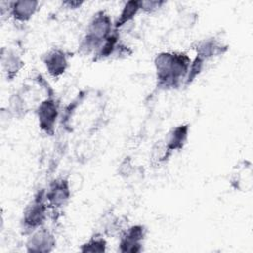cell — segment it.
<instances>
[{
	"mask_svg": "<svg viewBox=\"0 0 253 253\" xmlns=\"http://www.w3.org/2000/svg\"><path fill=\"white\" fill-rule=\"evenodd\" d=\"M110 31V20L107 16L96 17L90 25L89 33L87 35V43L89 45L96 44L101 40L105 39Z\"/></svg>",
	"mask_w": 253,
	"mask_h": 253,
	"instance_id": "cell-1",
	"label": "cell"
},
{
	"mask_svg": "<svg viewBox=\"0 0 253 253\" xmlns=\"http://www.w3.org/2000/svg\"><path fill=\"white\" fill-rule=\"evenodd\" d=\"M56 115L57 110L54 103L52 101L43 102L39 108V119L42 128L49 132L53 127Z\"/></svg>",
	"mask_w": 253,
	"mask_h": 253,
	"instance_id": "cell-2",
	"label": "cell"
},
{
	"mask_svg": "<svg viewBox=\"0 0 253 253\" xmlns=\"http://www.w3.org/2000/svg\"><path fill=\"white\" fill-rule=\"evenodd\" d=\"M46 67L52 75L61 74L66 66V60L64 55L59 51H53L47 55L45 60Z\"/></svg>",
	"mask_w": 253,
	"mask_h": 253,
	"instance_id": "cell-3",
	"label": "cell"
},
{
	"mask_svg": "<svg viewBox=\"0 0 253 253\" xmlns=\"http://www.w3.org/2000/svg\"><path fill=\"white\" fill-rule=\"evenodd\" d=\"M37 2L35 1H19L14 4L13 12L15 17L20 20L29 19L36 10Z\"/></svg>",
	"mask_w": 253,
	"mask_h": 253,
	"instance_id": "cell-4",
	"label": "cell"
},
{
	"mask_svg": "<svg viewBox=\"0 0 253 253\" xmlns=\"http://www.w3.org/2000/svg\"><path fill=\"white\" fill-rule=\"evenodd\" d=\"M44 217V206L41 203L34 205L26 213L25 221L30 226H37L42 223Z\"/></svg>",
	"mask_w": 253,
	"mask_h": 253,
	"instance_id": "cell-5",
	"label": "cell"
},
{
	"mask_svg": "<svg viewBox=\"0 0 253 253\" xmlns=\"http://www.w3.org/2000/svg\"><path fill=\"white\" fill-rule=\"evenodd\" d=\"M68 188L66 183H60V184H55V186L51 189L48 199L53 202L56 205H59L63 203L64 200L68 198Z\"/></svg>",
	"mask_w": 253,
	"mask_h": 253,
	"instance_id": "cell-6",
	"label": "cell"
},
{
	"mask_svg": "<svg viewBox=\"0 0 253 253\" xmlns=\"http://www.w3.org/2000/svg\"><path fill=\"white\" fill-rule=\"evenodd\" d=\"M187 126H179L177 127L174 131L173 134L171 136L170 139V143H169V147L171 149H176V148H181L183 142L186 139L187 136Z\"/></svg>",
	"mask_w": 253,
	"mask_h": 253,
	"instance_id": "cell-7",
	"label": "cell"
},
{
	"mask_svg": "<svg viewBox=\"0 0 253 253\" xmlns=\"http://www.w3.org/2000/svg\"><path fill=\"white\" fill-rule=\"evenodd\" d=\"M138 8H139V3L136 1H130V2L126 3L125 9L122 12L121 18H120V20H118L116 26L117 27L121 26L124 23L127 22L129 19H131L134 16V14L136 13V11L138 10Z\"/></svg>",
	"mask_w": 253,
	"mask_h": 253,
	"instance_id": "cell-8",
	"label": "cell"
},
{
	"mask_svg": "<svg viewBox=\"0 0 253 253\" xmlns=\"http://www.w3.org/2000/svg\"><path fill=\"white\" fill-rule=\"evenodd\" d=\"M116 42H117V38H116L115 36H111V37L107 38L106 42H105V44L103 45V48H102V50H101V52H100L99 55H100L101 57H104V56L109 55V54L113 51V49H114V47H115V44H116Z\"/></svg>",
	"mask_w": 253,
	"mask_h": 253,
	"instance_id": "cell-9",
	"label": "cell"
},
{
	"mask_svg": "<svg viewBox=\"0 0 253 253\" xmlns=\"http://www.w3.org/2000/svg\"><path fill=\"white\" fill-rule=\"evenodd\" d=\"M105 242L103 240H92L88 244L84 245L82 248L83 251H91V252H101L104 251Z\"/></svg>",
	"mask_w": 253,
	"mask_h": 253,
	"instance_id": "cell-10",
	"label": "cell"
}]
</instances>
